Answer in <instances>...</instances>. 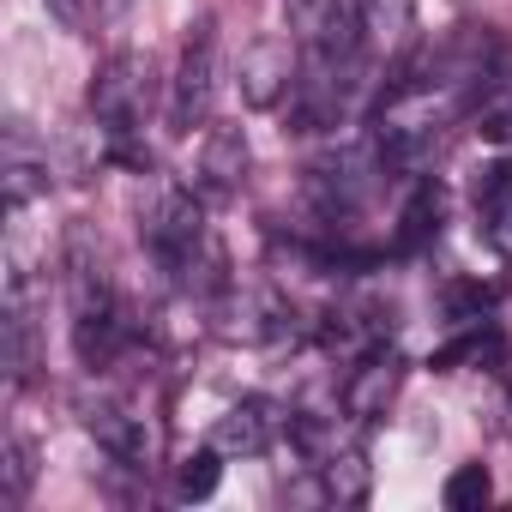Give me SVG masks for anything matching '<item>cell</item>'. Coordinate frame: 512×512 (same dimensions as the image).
<instances>
[{"label": "cell", "mask_w": 512, "mask_h": 512, "mask_svg": "<svg viewBox=\"0 0 512 512\" xmlns=\"http://www.w3.org/2000/svg\"><path fill=\"white\" fill-rule=\"evenodd\" d=\"M139 241L181 290H223V247H217L193 187L157 181L151 199L139 205Z\"/></svg>", "instance_id": "1"}, {"label": "cell", "mask_w": 512, "mask_h": 512, "mask_svg": "<svg viewBox=\"0 0 512 512\" xmlns=\"http://www.w3.org/2000/svg\"><path fill=\"white\" fill-rule=\"evenodd\" d=\"M145 115H151V61L145 55H109L91 79V121L109 163L151 169L145 151Z\"/></svg>", "instance_id": "2"}, {"label": "cell", "mask_w": 512, "mask_h": 512, "mask_svg": "<svg viewBox=\"0 0 512 512\" xmlns=\"http://www.w3.org/2000/svg\"><path fill=\"white\" fill-rule=\"evenodd\" d=\"M67 290H73V350H79V362L85 368H109L133 332H127V314H121L115 284L103 278V260H91L85 247H73Z\"/></svg>", "instance_id": "3"}, {"label": "cell", "mask_w": 512, "mask_h": 512, "mask_svg": "<svg viewBox=\"0 0 512 512\" xmlns=\"http://www.w3.org/2000/svg\"><path fill=\"white\" fill-rule=\"evenodd\" d=\"M380 175H386V163H380L374 139L368 145H344V151H332V157H320L308 169V205L320 211V223H356L368 211Z\"/></svg>", "instance_id": "4"}, {"label": "cell", "mask_w": 512, "mask_h": 512, "mask_svg": "<svg viewBox=\"0 0 512 512\" xmlns=\"http://www.w3.org/2000/svg\"><path fill=\"white\" fill-rule=\"evenodd\" d=\"M79 422H85V434H91L115 464L151 470V464H157V452H163L157 422H151L139 404H127V398H91V404L79 410Z\"/></svg>", "instance_id": "5"}, {"label": "cell", "mask_w": 512, "mask_h": 512, "mask_svg": "<svg viewBox=\"0 0 512 512\" xmlns=\"http://www.w3.org/2000/svg\"><path fill=\"white\" fill-rule=\"evenodd\" d=\"M211 97H217V25L199 19L169 85V133H193L211 115Z\"/></svg>", "instance_id": "6"}, {"label": "cell", "mask_w": 512, "mask_h": 512, "mask_svg": "<svg viewBox=\"0 0 512 512\" xmlns=\"http://www.w3.org/2000/svg\"><path fill=\"white\" fill-rule=\"evenodd\" d=\"M356 37L374 73H404L416 49V0H356Z\"/></svg>", "instance_id": "7"}, {"label": "cell", "mask_w": 512, "mask_h": 512, "mask_svg": "<svg viewBox=\"0 0 512 512\" xmlns=\"http://www.w3.org/2000/svg\"><path fill=\"white\" fill-rule=\"evenodd\" d=\"M386 332H392V308L374 302V296H338L320 314V344L332 356H350V362L368 356L374 344H386Z\"/></svg>", "instance_id": "8"}, {"label": "cell", "mask_w": 512, "mask_h": 512, "mask_svg": "<svg viewBox=\"0 0 512 512\" xmlns=\"http://www.w3.org/2000/svg\"><path fill=\"white\" fill-rule=\"evenodd\" d=\"M398 386H404V356L392 350V344H374L368 356H356V368H350V380H344V416L362 428V422H380L386 416V404L398 398Z\"/></svg>", "instance_id": "9"}, {"label": "cell", "mask_w": 512, "mask_h": 512, "mask_svg": "<svg viewBox=\"0 0 512 512\" xmlns=\"http://www.w3.org/2000/svg\"><path fill=\"white\" fill-rule=\"evenodd\" d=\"M290 416H296V410H290ZM290 416H284L272 398H241V404H229V410L217 416L211 446H217L223 458H260V452H272L278 434H290Z\"/></svg>", "instance_id": "10"}, {"label": "cell", "mask_w": 512, "mask_h": 512, "mask_svg": "<svg viewBox=\"0 0 512 512\" xmlns=\"http://www.w3.org/2000/svg\"><path fill=\"white\" fill-rule=\"evenodd\" d=\"M247 133L241 127H211L205 145H199V163H193V193L199 199H235L241 181H247Z\"/></svg>", "instance_id": "11"}, {"label": "cell", "mask_w": 512, "mask_h": 512, "mask_svg": "<svg viewBox=\"0 0 512 512\" xmlns=\"http://www.w3.org/2000/svg\"><path fill=\"white\" fill-rule=\"evenodd\" d=\"M296 73H302V55H296L290 43L266 37V43H253V49L241 55V97H247L253 109H278V103H290Z\"/></svg>", "instance_id": "12"}, {"label": "cell", "mask_w": 512, "mask_h": 512, "mask_svg": "<svg viewBox=\"0 0 512 512\" xmlns=\"http://www.w3.org/2000/svg\"><path fill=\"white\" fill-rule=\"evenodd\" d=\"M37 374V326H31V308H25V284H13V302H7V380L25 386Z\"/></svg>", "instance_id": "13"}, {"label": "cell", "mask_w": 512, "mask_h": 512, "mask_svg": "<svg viewBox=\"0 0 512 512\" xmlns=\"http://www.w3.org/2000/svg\"><path fill=\"white\" fill-rule=\"evenodd\" d=\"M37 193H49V163L31 157L19 139L7 145V211H25Z\"/></svg>", "instance_id": "14"}, {"label": "cell", "mask_w": 512, "mask_h": 512, "mask_svg": "<svg viewBox=\"0 0 512 512\" xmlns=\"http://www.w3.org/2000/svg\"><path fill=\"white\" fill-rule=\"evenodd\" d=\"M37 482V446L25 434H7V446H0V500L19 506Z\"/></svg>", "instance_id": "15"}, {"label": "cell", "mask_w": 512, "mask_h": 512, "mask_svg": "<svg viewBox=\"0 0 512 512\" xmlns=\"http://www.w3.org/2000/svg\"><path fill=\"white\" fill-rule=\"evenodd\" d=\"M398 223H404V229H398V247H404V253L422 247V241H434V235H440V187H434V181H416V193H410V205H404Z\"/></svg>", "instance_id": "16"}, {"label": "cell", "mask_w": 512, "mask_h": 512, "mask_svg": "<svg viewBox=\"0 0 512 512\" xmlns=\"http://www.w3.org/2000/svg\"><path fill=\"white\" fill-rule=\"evenodd\" d=\"M217 476H223V452L205 446V452H193V458L175 464V494L181 500H205V494H217Z\"/></svg>", "instance_id": "17"}, {"label": "cell", "mask_w": 512, "mask_h": 512, "mask_svg": "<svg viewBox=\"0 0 512 512\" xmlns=\"http://www.w3.org/2000/svg\"><path fill=\"white\" fill-rule=\"evenodd\" d=\"M464 362H500V338L470 326L464 338H452L446 350H434V368H440V374H452V368H464Z\"/></svg>", "instance_id": "18"}, {"label": "cell", "mask_w": 512, "mask_h": 512, "mask_svg": "<svg viewBox=\"0 0 512 512\" xmlns=\"http://www.w3.org/2000/svg\"><path fill=\"white\" fill-rule=\"evenodd\" d=\"M488 494H494V482H488V470H482V464H458V470L446 476V488H440V500H446L452 512H476Z\"/></svg>", "instance_id": "19"}, {"label": "cell", "mask_w": 512, "mask_h": 512, "mask_svg": "<svg viewBox=\"0 0 512 512\" xmlns=\"http://www.w3.org/2000/svg\"><path fill=\"white\" fill-rule=\"evenodd\" d=\"M476 133L488 145H512V85H500L494 97L476 103Z\"/></svg>", "instance_id": "20"}, {"label": "cell", "mask_w": 512, "mask_h": 512, "mask_svg": "<svg viewBox=\"0 0 512 512\" xmlns=\"http://www.w3.org/2000/svg\"><path fill=\"white\" fill-rule=\"evenodd\" d=\"M482 211V241L500 253V260H512V187L506 193H494L488 205H476Z\"/></svg>", "instance_id": "21"}, {"label": "cell", "mask_w": 512, "mask_h": 512, "mask_svg": "<svg viewBox=\"0 0 512 512\" xmlns=\"http://www.w3.org/2000/svg\"><path fill=\"white\" fill-rule=\"evenodd\" d=\"M43 7H49L61 25H85V7H91V0H43Z\"/></svg>", "instance_id": "22"}, {"label": "cell", "mask_w": 512, "mask_h": 512, "mask_svg": "<svg viewBox=\"0 0 512 512\" xmlns=\"http://www.w3.org/2000/svg\"><path fill=\"white\" fill-rule=\"evenodd\" d=\"M133 7V0H103V13H127Z\"/></svg>", "instance_id": "23"}]
</instances>
